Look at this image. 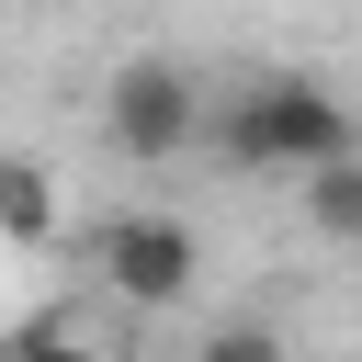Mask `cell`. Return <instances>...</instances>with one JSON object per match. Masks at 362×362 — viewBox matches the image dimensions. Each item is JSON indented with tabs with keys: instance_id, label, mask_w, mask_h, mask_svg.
Listing matches in <instances>:
<instances>
[{
	"instance_id": "2",
	"label": "cell",
	"mask_w": 362,
	"mask_h": 362,
	"mask_svg": "<svg viewBox=\"0 0 362 362\" xmlns=\"http://www.w3.org/2000/svg\"><path fill=\"white\" fill-rule=\"evenodd\" d=\"M90 272H102V294H124L136 317H158V305H181V294L204 283V238H192L181 215H102V226H90Z\"/></svg>"
},
{
	"instance_id": "3",
	"label": "cell",
	"mask_w": 362,
	"mask_h": 362,
	"mask_svg": "<svg viewBox=\"0 0 362 362\" xmlns=\"http://www.w3.org/2000/svg\"><path fill=\"white\" fill-rule=\"evenodd\" d=\"M102 136L124 147V158H181L192 136H204V90H192V68L181 57H124L113 79H102Z\"/></svg>"
},
{
	"instance_id": "1",
	"label": "cell",
	"mask_w": 362,
	"mask_h": 362,
	"mask_svg": "<svg viewBox=\"0 0 362 362\" xmlns=\"http://www.w3.org/2000/svg\"><path fill=\"white\" fill-rule=\"evenodd\" d=\"M215 147L260 181H294L305 158H339L351 147V102L328 90V79H305V68H272V79H249L238 102H226V124H215Z\"/></svg>"
},
{
	"instance_id": "4",
	"label": "cell",
	"mask_w": 362,
	"mask_h": 362,
	"mask_svg": "<svg viewBox=\"0 0 362 362\" xmlns=\"http://www.w3.org/2000/svg\"><path fill=\"white\" fill-rule=\"evenodd\" d=\"M0 238H11V249L57 238V170H45V158H23V147L0 158Z\"/></svg>"
},
{
	"instance_id": "5",
	"label": "cell",
	"mask_w": 362,
	"mask_h": 362,
	"mask_svg": "<svg viewBox=\"0 0 362 362\" xmlns=\"http://www.w3.org/2000/svg\"><path fill=\"white\" fill-rule=\"evenodd\" d=\"M294 181H305V215H317V238H339V249H351V238H362V158L339 147V158H305Z\"/></svg>"
}]
</instances>
